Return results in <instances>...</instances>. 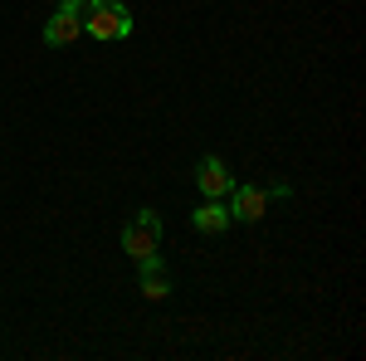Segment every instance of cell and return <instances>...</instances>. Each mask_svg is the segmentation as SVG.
Returning a JSON list of instances; mask_svg holds the SVG:
<instances>
[{"mask_svg":"<svg viewBox=\"0 0 366 361\" xmlns=\"http://www.w3.org/2000/svg\"><path fill=\"white\" fill-rule=\"evenodd\" d=\"M79 20L93 39H127L132 34V10L122 0H84Z\"/></svg>","mask_w":366,"mask_h":361,"instance_id":"6da1fadb","label":"cell"},{"mask_svg":"<svg viewBox=\"0 0 366 361\" xmlns=\"http://www.w3.org/2000/svg\"><path fill=\"white\" fill-rule=\"evenodd\" d=\"M157 244H162V215L157 210H137L132 220L122 224V249L132 254V259H152L157 254Z\"/></svg>","mask_w":366,"mask_h":361,"instance_id":"7a4b0ae2","label":"cell"},{"mask_svg":"<svg viewBox=\"0 0 366 361\" xmlns=\"http://www.w3.org/2000/svg\"><path fill=\"white\" fill-rule=\"evenodd\" d=\"M79 10H84V0H59V10L49 15V25H44V44H49V49H64V44H74V39L84 34Z\"/></svg>","mask_w":366,"mask_h":361,"instance_id":"3957f363","label":"cell"},{"mask_svg":"<svg viewBox=\"0 0 366 361\" xmlns=\"http://www.w3.org/2000/svg\"><path fill=\"white\" fill-rule=\"evenodd\" d=\"M225 205H229V220H264V210H269V191H259V186H244V181H234L225 195Z\"/></svg>","mask_w":366,"mask_h":361,"instance_id":"277c9868","label":"cell"},{"mask_svg":"<svg viewBox=\"0 0 366 361\" xmlns=\"http://www.w3.org/2000/svg\"><path fill=\"white\" fill-rule=\"evenodd\" d=\"M196 186H200L205 200H225L229 186H234V176H229V167L220 162V157H205V162L196 167Z\"/></svg>","mask_w":366,"mask_h":361,"instance_id":"5b68a950","label":"cell"},{"mask_svg":"<svg viewBox=\"0 0 366 361\" xmlns=\"http://www.w3.org/2000/svg\"><path fill=\"white\" fill-rule=\"evenodd\" d=\"M191 224H196L200 234H225L234 220H229V205H225V200H205L196 215H191Z\"/></svg>","mask_w":366,"mask_h":361,"instance_id":"8992f818","label":"cell"},{"mask_svg":"<svg viewBox=\"0 0 366 361\" xmlns=\"http://www.w3.org/2000/svg\"><path fill=\"white\" fill-rule=\"evenodd\" d=\"M137 288H142V298H147V303H162V298L171 293V283L162 278V269H142V274H137Z\"/></svg>","mask_w":366,"mask_h":361,"instance_id":"52a82bcc","label":"cell"}]
</instances>
